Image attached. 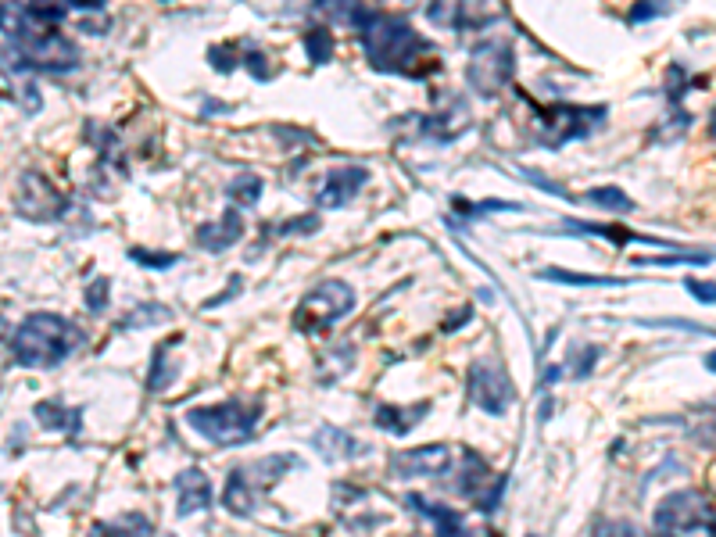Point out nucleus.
<instances>
[{"mask_svg": "<svg viewBox=\"0 0 716 537\" xmlns=\"http://www.w3.org/2000/svg\"><path fill=\"white\" fill-rule=\"evenodd\" d=\"M337 15L348 18L351 26H355L362 54H366V61L376 72L423 79L441 69V61H437L434 54V43L423 40V36L409 26V18L387 15V11L380 8H362V4L337 8Z\"/></svg>", "mask_w": 716, "mask_h": 537, "instance_id": "obj_1", "label": "nucleus"}, {"mask_svg": "<svg viewBox=\"0 0 716 537\" xmlns=\"http://www.w3.org/2000/svg\"><path fill=\"white\" fill-rule=\"evenodd\" d=\"M86 344V333L72 319L54 312H33L11 333V358L26 369H54Z\"/></svg>", "mask_w": 716, "mask_h": 537, "instance_id": "obj_2", "label": "nucleus"}, {"mask_svg": "<svg viewBox=\"0 0 716 537\" xmlns=\"http://www.w3.org/2000/svg\"><path fill=\"white\" fill-rule=\"evenodd\" d=\"M79 65V47L58 29H33L18 40L0 43V72H69Z\"/></svg>", "mask_w": 716, "mask_h": 537, "instance_id": "obj_3", "label": "nucleus"}, {"mask_svg": "<svg viewBox=\"0 0 716 537\" xmlns=\"http://www.w3.org/2000/svg\"><path fill=\"white\" fill-rule=\"evenodd\" d=\"M262 405H244V401H222V405H201L187 412V423L219 448H233L255 437Z\"/></svg>", "mask_w": 716, "mask_h": 537, "instance_id": "obj_4", "label": "nucleus"}, {"mask_svg": "<svg viewBox=\"0 0 716 537\" xmlns=\"http://www.w3.org/2000/svg\"><path fill=\"white\" fill-rule=\"evenodd\" d=\"M294 466H298L294 455H269V459H255L248 462V466L230 469L226 491H222V505H226L233 516H251V512L258 509V498Z\"/></svg>", "mask_w": 716, "mask_h": 537, "instance_id": "obj_5", "label": "nucleus"}, {"mask_svg": "<svg viewBox=\"0 0 716 537\" xmlns=\"http://www.w3.org/2000/svg\"><path fill=\"white\" fill-rule=\"evenodd\" d=\"M656 537H716V509L702 491H674L656 505Z\"/></svg>", "mask_w": 716, "mask_h": 537, "instance_id": "obj_6", "label": "nucleus"}, {"mask_svg": "<svg viewBox=\"0 0 716 537\" xmlns=\"http://www.w3.org/2000/svg\"><path fill=\"white\" fill-rule=\"evenodd\" d=\"M606 119V108L595 104V108H584V104H534V140L541 147H552L559 151L570 140H584L588 133H595Z\"/></svg>", "mask_w": 716, "mask_h": 537, "instance_id": "obj_7", "label": "nucleus"}, {"mask_svg": "<svg viewBox=\"0 0 716 537\" xmlns=\"http://www.w3.org/2000/svg\"><path fill=\"white\" fill-rule=\"evenodd\" d=\"M355 308V290L344 280H326L312 287L294 308V326L301 333H323L330 330L337 319H344Z\"/></svg>", "mask_w": 716, "mask_h": 537, "instance_id": "obj_8", "label": "nucleus"}, {"mask_svg": "<svg viewBox=\"0 0 716 537\" xmlns=\"http://www.w3.org/2000/svg\"><path fill=\"white\" fill-rule=\"evenodd\" d=\"M512 72H516V58L509 40H480L469 51L466 83L477 97H498L512 83Z\"/></svg>", "mask_w": 716, "mask_h": 537, "instance_id": "obj_9", "label": "nucleus"}, {"mask_svg": "<svg viewBox=\"0 0 716 537\" xmlns=\"http://www.w3.org/2000/svg\"><path fill=\"white\" fill-rule=\"evenodd\" d=\"M512 398H516L512 380L495 358H480L469 366V405H477L487 416H502L512 405Z\"/></svg>", "mask_w": 716, "mask_h": 537, "instance_id": "obj_10", "label": "nucleus"}, {"mask_svg": "<svg viewBox=\"0 0 716 537\" xmlns=\"http://www.w3.org/2000/svg\"><path fill=\"white\" fill-rule=\"evenodd\" d=\"M15 208L18 215H26L33 222H58L61 215L69 212V201H65V194L47 176L22 172L15 187Z\"/></svg>", "mask_w": 716, "mask_h": 537, "instance_id": "obj_11", "label": "nucleus"}, {"mask_svg": "<svg viewBox=\"0 0 716 537\" xmlns=\"http://www.w3.org/2000/svg\"><path fill=\"white\" fill-rule=\"evenodd\" d=\"M452 448L448 444H423V448H409L391 459V473L401 480L412 477H448L452 473Z\"/></svg>", "mask_w": 716, "mask_h": 537, "instance_id": "obj_12", "label": "nucleus"}, {"mask_svg": "<svg viewBox=\"0 0 716 537\" xmlns=\"http://www.w3.org/2000/svg\"><path fill=\"white\" fill-rule=\"evenodd\" d=\"M369 183V169L366 165H341V169H330L323 179V187L316 194L319 208H344L351 205V197Z\"/></svg>", "mask_w": 716, "mask_h": 537, "instance_id": "obj_13", "label": "nucleus"}, {"mask_svg": "<svg viewBox=\"0 0 716 537\" xmlns=\"http://www.w3.org/2000/svg\"><path fill=\"white\" fill-rule=\"evenodd\" d=\"M427 18L434 26H444V29H484L495 22L498 11L477 8V4H473V8H469V4H430Z\"/></svg>", "mask_w": 716, "mask_h": 537, "instance_id": "obj_14", "label": "nucleus"}, {"mask_svg": "<svg viewBox=\"0 0 716 537\" xmlns=\"http://www.w3.org/2000/svg\"><path fill=\"white\" fill-rule=\"evenodd\" d=\"M409 505L416 512H423V516L434 523L437 537H477L473 530H469L466 516H462V512H455L452 505L430 502V498H423V495H409Z\"/></svg>", "mask_w": 716, "mask_h": 537, "instance_id": "obj_15", "label": "nucleus"}, {"mask_svg": "<svg viewBox=\"0 0 716 537\" xmlns=\"http://www.w3.org/2000/svg\"><path fill=\"white\" fill-rule=\"evenodd\" d=\"M176 487H179L176 512L183 516V520H187V516H194V512H205L208 505H212V484H208V477L197 466L183 469V473L176 477Z\"/></svg>", "mask_w": 716, "mask_h": 537, "instance_id": "obj_16", "label": "nucleus"}, {"mask_svg": "<svg viewBox=\"0 0 716 537\" xmlns=\"http://www.w3.org/2000/svg\"><path fill=\"white\" fill-rule=\"evenodd\" d=\"M244 237V219H240V208H226L222 212V219L219 222H205L201 230H197V244L205 251H226V248H233L237 240Z\"/></svg>", "mask_w": 716, "mask_h": 537, "instance_id": "obj_17", "label": "nucleus"}, {"mask_svg": "<svg viewBox=\"0 0 716 537\" xmlns=\"http://www.w3.org/2000/svg\"><path fill=\"white\" fill-rule=\"evenodd\" d=\"M430 405L427 401H419V405H409V409H401V405H380V409L373 412V423L380 430H387V434L394 437H405L412 427H416L419 419L427 416Z\"/></svg>", "mask_w": 716, "mask_h": 537, "instance_id": "obj_18", "label": "nucleus"}, {"mask_svg": "<svg viewBox=\"0 0 716 537\" xmlns=\"http://www.w3.org/2000/svg\"><path fill=\"white\" fill-rule=\"evenodd\" d=\"M312 444H316V452L323 455L326 462H341V459H351V455L366 452L355 437H348L344 430H337V427H323L316 437H312Z\"/></svg>", "mask_w": 716, "mask_h": 537, "instance_id": "obj_19", "label": "nucleus"}, {"mask_svg": "<svg viewBox=\"0 0 716 537\" xmlns=\"http://www.w3.org/2000/svg\"><path fill=\"white\" fill-rule=\"evenodd\" d=\"M33 416H36V423H40L43 430H65L69 437H76L83 412H79V409H61L58 401H36Z\"/></svg>", "mask_w": 716, "mask_h": 537, "instance_id": "obj_20", "label": "nucleus"}, {"mask_svg": "<svg viewBox=\"0 0 716 537\" xmlns=\"http://www.w3.org/2000/svg\"><path fill=\"white\" fill-rule=\"evenodd\" d=\"M154 527L147 523V516L133 512V516H119V520H104L90 530V537H151Z\"/></svg>", "mask_w": 716, "mask_h": 537, "instance_id": "obj_21", "label": "nucleus"}, {"mask_svg": "<svg viewBox=\"0 0 716 537\" xmlns=\"http://www.w3.org/2000/svg\"><path fill=\"white\" fill-rule=\"evenodd\" d=\"M226 197L233 201V208L258 205V197H262V176H255V172H244V176H237L230 187H226Z\"/></svg>", "mask_w": 716, "mask_h": 537, "instance_id": "obj_22", "label": "nucleus"}, {"mask_svg": "<svg viewBox=\"0 0 716 537\" xmlns=\"http://www.w3.org/2000/svg\"><path fill=\"white\" fill-rule=\"evenodd\" d=\"M584 205H595V208H606V212H620V215H631L634 212V201L623 190L616 187H595L584 194Z\"/></svg>", "mask_w": 716, "mask_h": 537, "instance_id": "obj_23", "label": "nucleus"}, {"mask_svg": "<svg viewBox=\"0 0 716 537\" xmlns=\"http://www.w3.org/2000/svg\"><path fill=\"white\" fill-rule=\"evenodd\" d=\"M541 280L552 283H577V287H620L627 280H616V276H591V273H570V269H545Z\"/></svg>", "mask_w": 716, "mask_h": 537, "instance_id": "obj_24", "label": "nucleus"}, {"mask_svg": "<svg viewBox=\"0 0 716 537\" xmlns=\"http://www.w3.org/2000/svg\"><path fill=\"white\" fill-rule=\"evenodd\" d=\"M305 54L308 61H316V65H326V61L333 58V36L330 29H308L305 33Z\"/></svg>", "mask_w": 716, "mask_h": 537, "instance_id": "obj_25", "label": "nucleus"}, {"mask_svg": "<svg viewBox=\"0 0 716 537\" xmlns=\"http://www.w3.org/2000/svg\"><path fill=\"white\" fill-rule=\"evenodd\" d=\"M452 208L455 212H462V215H469V219L495 215V212H523V205H516V201H480V205H473V201H462V197H455Z\"/></svg>", "mask_w": 716, "mask_h": 537, "instance_id": "obj_26", "label": "nucleus"}, {"mask_svg": "<svg viewBox=\"0 0 716 537\" xmlns=\"http://www.w3.org/2000/svg\"><path fill=\"white\" fill-rule=\"evenodd\" d=\"M591 537H648V534L627 520H598L595 530H591Z\"/></svg>", "mask_w": 716, "mask_h": 537, "instance_id": "obj_27", "label": "nucleus"}, {"mask_svg": "<svg viewBox=\"0 0 716 537\" xmlns=\"http://www.w3.org/2000/svg\"><path fill=\"white\" fill-rule=\"evenodd\" d=\"M169 348H172V344H162V348L154 351L151 380H147V387H151V391H165V387H169V380H172V369H169V362H165V355H169Z\"/></svg>", "mask_w": 716, "mask_h": 537, "instance_id": "obj_28", "label": "nucleus"}, {"mask_svg": "<svg viewBox=\"0 0 716 537\" xmlns=\"http://www.w3.org/2000/svg\"><path fill=\"white\" fill-rule=\"evenodd\" d=\"M240 61H244V69H251V76L255 79H269L273 76V69H269V65H265V54L258 51L255 43H244V54H240Z\"/></svg>", "mask_w": 716, "mask_h": 537, "instance_id": "obj_29", "label": "nucleus"}, {"mask_svg": "<svg viewBox=\"0 0 716 537\" xmlns=\"http://www.w3.org/2000/svg\"><path fill=\"white\" fill-rule=\"evenodd\" d=\"M595 362H598V348H591V344H588V348H577V351H573V355H570V366H566V369H570V373L577 376V380H584V376H588L591 369H595Z\"/></svg>", "mask_w": 716, "mask_h": 537, "instance_id": "obj_30", "label": "nucleus"}, {"mask_svg": "<svg viewBox=\"0 0 716 537\" xmlns=\"http://www.w3.org/2000/svg\"><path fill=\"white\" fill-rule=\"evenodd\" d=\"M129 258H133V262H140V265H147V269H172V265L179 262L176 255H165V251H158V255H154V251H144V248H133V251H129Z\"/></svg>", "mask_w": 716, "mask_h": 537, "instance_id": "obj_31", "label": "nucleus"}, {"mask_svg": "<svg viewBox=\"0 0 716 537\" xmlns=\"http://www.w3.org/2000/svg\"><path fill=\"white\" fill-rule=\"evenodd\" d=\"M319 222H323V219H319L316 212H312V215H298V219L283 222V226H280V230H276V233H280V237H298V233H316V230H319Z\"/></svg>", "mask_w": 716, "mask_h": 537, "instance_id": "obj_32", "label": "nucleus"}, {"mask_svg": "<svg viewBox=\"0 0 716 537\" xmlns=\"http://www.w3.org/2000/svg\"><path fill=\"white\" fill-rule=\"evenodd\" d=\"M108 287H111L108 276H101V280H94L86 287V308H90V312H104V308H108Z\"/></svg>", "mask_w": 716, "mask_h": 537, "instance_id": "obj_33", "label": "nucleus"}, {"mask_svg": "<svg viewBox=\"0 0 716 537\" xmlns=\"http://www.w3.org/2000/svg\"><path fill=\"white\" fill-rule=\"evenodd\" d=\"M158 316L165 319V316H169V308H162V305H144V308H137V312H129L126 323H122V326H126V330H129V326H147V323H154Z\"/></svg>", "mask_w": 716, "mask_h": 537, "instance_id": "obj_34", "label": "nucleus"}, {"mask_svg": "<svg viewBox=\"0 0 716 537\" xmlns=\"http://www.w3.org/2000/svg\"><path fill=\"white\" fill-rule=\"evenodd\" d=\"M666 11H670V4H634L631 15H627V22H631V26H638V22L659 18V15H666Z\"/></svg>", "mask_w": 716, "mask_h": 537, "instance_id": "obj_35", "label": "nucleus"}, {"mask_svg": "<svg viewBox=\"0 0 716 537\" xmlns=\"http://www.w3.org/2000/svg\"><path fill=\"white\" fill-rule=\"evenodd\" d=\"M684 287L691 290V298L702 301V305H716V283H702V280H688Z\"/></svg>", "mask_w": 716, "mask_h": 537, "instance_id": "obj_36", "label": "nucleus"}, {"mask_svg": "<svg viewBox=\"0 0 716 537\" xmlns=\"http://www.w3.org/2000/svg\"><path fill=\"white\" fill-rule=\"evenodd\" d=\"M706 369H709V373H716V351H709V355H706Z\"/></svg>", "mask_w": 716, "mask_h": 537, "instance_id": "obj_37", "label": "nucleus"}, {"mask_svg": "<svg viewBox=\"0 0 716 537\" xmlns=\"http://www.w3.org/2000/svg\"><path fill=\"white\" fill-rule=\"evenodd\" d=\"M709 137L716 140V108H713V115H709Z\"/></svg>", "mask_w": 716, "mask_h": 537, "instance_id": "obj_38", "label": "nucleus"}]
</instances>
